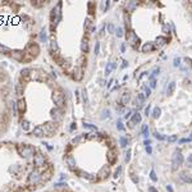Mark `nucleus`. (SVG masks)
Returning a JSON list of instances; mask_svg holds the SVG:
<instances>
[{"instance_id":"35","label":"nucleus","mask_w":192,"mask_h":192,"mask_svg":"<svg viewBox=\"0 0 192 192\" xmlns=\"http://www.w3.org/2000/svg\"><path fill=\"white\" fill-rule=\"evenodd\" d=\"M7 53H9V49L7 46H4V45L0 44V54H7Z\"/></svg>"},{"instance_id":"46","label":"nucleus","mask_w":192,"mask_h":192,"mask_svg":"<svg viewBox=\"0 0 192 192\" xmlns=\"http://www.w3.org/2000/svg\"><path fill=\"white\" fill-rule=\"evenodd\" d=\"M124 160H126V163H128V161L131 160V150H128V151H127V154H126V158H124Z\"/></svg>"},{"instance_id":"55","label":"nucleus","mask_w":192,"mask_h":192,"mask_svg":"<svg viewBox=\"0 0 192 192\" xmlns=\"http://www.w3.org/2000/svg\"><path fill=\"white\" fill-rule=\"evenodd\" d=\"M149 191H150V192H158V189H156L155 187H153V186L149 187Z\"/></svg>"},{"instance_id":"3","label":"nucleus","mask_w":192,"mask_h":192,"mask_svg":"<svg viewBox=\"0 0 192 192\" xmlns=\"http://www.w3.org/2000/svg\"><path fill=\"white\" fill-rule=\"evenodd\" d=\"M33 165L37 169H42L46 167V158L42 154H36L33 156Z\"/></svg>"},{"instance_id":"34","label":"nucleus","mask_w":192,"mask_h":192,"mask_svg":"<svg viewBox=\"0 0 192 192\" xmlns=\"http://www.w3.org/2000/svg\"><path fill=\"white\" fill-rule=\"evenodd\" d=\"M150 178H151V181H153V182H158V177H156V173H155L154 169H153L151 172H150Z\"/></svg>"},{"instance_id":"14","label":"nucleus","mask_w":192,"mask_h":192,"mask_svg":"<svg viewBox=\"0 0 192 192\" xmlns=\"http://www.w3.org/2000/svg\"><path fill=\"white\" fill-rule=\"evenodd\" d=\"M154 49H155V46H154L153 42H146L142 46V53H150V51H153Z\"/></svg>"},{"instance_id":"11","label":"nucleus","mask_w":192,"mask_h":192,"mask_svg":"<svg viewBox=\"0 0 192 192\" xmlns=\"http://www.w3.org/2000/svg\"><path fill=\"white\" fill-rule=\"evenodd\" d=\"M142 118H141V114L140 113H134L133 117H132V120L129 122V127H133L134 123H141Z\"/></svg>"},{"instance_id":"15","label":"nucleus","mask_w":192,"mask_h":192,"mask_svg":"<svg viewBox=\"0 0 192 192\" xmlns=\"http://www.w3.org/2000/svg\"><path fill=\"white\" fill-rule=\"evenodd\" d=\"M174 90H175V81H172L168 85V87H167V95L168 96L173 95L174 93Z\"/></svg>"},{"instance_id":"59","label":"nucleus","mask_w":192,"mask_h":192,"mask_svg":"<svg viewBox=\"0 0 192 192\" xmlns=\"http://www.w3.org/2000/svg\"><path fill=\"white\" fill-rule=\"evenodd\" d=\"M129 115H131V110H127V114L124 115V118L127 119V118H129Z\"/></svg>"},{"instance_id":"10","label":"nucleus","mask_w":192,"mask_h":192,"mask_svg":"<svg viewBox=\"0 0 192 192\" xmlns=\"http://www.w3.org/2000/svg\"><path fill=\"white\" fill-rule=\"evenodd\" d=\"M74 78H76V81H81L82 78H83V68H82V67H76V69H74Z\"/></svg>"},{"instance_id":"60","label":"nucleus","mask_w":192,"mask_h":192,"mask_svg":"<svg viewBox=\"0 0 192 192\" xmlns=\"http://www.w3.org/2000/svg\"><path fill=\"white\" fill-rule=\"evenodd\" d=\"M83 99H85V101L87 103V95H86V91H83Z\"/></svg>"},{"instance_id":"1","label":"nucleus","mask_w":192,"mask_h":192,"mask_svg":"<svg viewBox=\"0 0 192 192\" xmlns=\"http://www.w3.org/2000/svg\"><path fill=\"white\" fill-rule=\"evenodd\" d=\"M17 153L19 156L22 158H31V156H35V147L30 146V145H23V143H19L17 145Z\"/></svg>"},{"instance_id":"38","label":"nucleus","mask_w":192,"mask_h":192,"mask_svg":"<svg viewBox=\"0 0 192 192\" xmlns=\"http://www.w3.org/2000/svg\"><path fill=\"white\" fill-rule=\"evenodd\" d=\"M83 127H85V128H87V129H92V131H96V129H98V128H96L95 126L90 124V123H85V124H83Z\"/></svg>"},{"instance_id":"30","label":"nucleus","mask_w":192,"mask_h":192,"mask_svg":"<svg viewBox=\"0 0 192 192\" xmlns=\"http://www.w3.org/2000/svg\"><path fill=\"white\" fill-rule=\"evenodd\" d=\"M101 119H105V118H110V110L109 109H105V110L101 112Z\"/></svg>"},{"instance_id":"23","label":"nucleus","mask_w":192,"mask_h":192,"mask_svg":"<svg viewBox=\"0 0 192 192\" xmlns=\"http://www.w3.org/2000/svg\"><path fill=\"white\" fill-rule=\"evenodd\" d=\"M23 91H24V87L22 86V83H17L16 85V93L18 96H22L23 95Z\"/></svg>"},{"instance_id":"51","label":"nucleus","mask_w":192,"mask_h":192,"mask_svg":"<svg viewBox=\"0 0 192 192\" xmlns=\"http://www.w3.org/2000/svg\"><path fill=\"white\" fill-rule=\"evenodd\" d=\"M122 63H123V64H122V67H120V68H122V69H124V68H126V67H128V62H127V60H123Z\"/></svg>"},{"instance_id":"45","label":"nucleus","mask_w":192,"mask_h":192,"mask_svg":"<svg viewBox=\"0 0 192 192\" xmlns=\"http://www.w3.org/2000/svg\"><path fill=\"white\" fill-rule=\"evenodd\" d=\"M150 110H151V105H147V108H145V115H150L151 113H150Z\"/></svg>"},{"instance_id":"58","label":"nucleus","mask_w":192,"mask_h":192,"mask_svg":"<svg viewBox=\"0 0 192 192\" xmlns=\"http://www.w3.org/2000/svg\"><path fill=\"white\" fill-rule=\"evenodd\" d=\"M113 82H114V79H110V81H109V83H108V88H110V87H112V83H113Z\"/></svg>"},{"instance_id":"62","label":"nucleus","mask_w":192,"mask_h":192,"mask_svg":"<svg viewBox=\"0 0 192 192\" xmlns=\"http://www.w3.org/2000/svg\"><path fill=\"white\" fill-rule=\"evenodd\" d=\"M108 8H109V2H106V3H105V10H106Z\"/></svg>"},{"instance_id":"40","label":"nucleus","mask_w":192,"mask_h":192,"mask_svg":"<svg viewBox=\"0 0 192 192\" xmlns=\"http://www.w3.org/2000/svg\"><path fill=\"white\" fill-rule=\"evenodd\" d=\"M178 140V136L177 134H172L170 137H168V142H175Z\"/></svg>"},{"instance_id":"26","label":"nucleus","mask_w":192,"mask_h":192,"mask_svg":"<svg viewBox=\"0 0 192 192\" xmlns=\"http://www.w3.org/2000/svg\"><path fill=\"white\" fill-rule=\"evenodd\" d=\"M141 133H142L143 137H146V138L149 137V126H147V124H143V126H142V128H141Z\"/></svg>"},{"instance_id":"56","label":"nucleus","mask_w":192,"mask_h":192,"mask_svg":"<svg viewBox=\"0 0 192 192\" xmlns=\"http://www.w3.org/2000/svg\"><path fill=\"white\" fill-rule=\"evenodd\" d=\"M143 143H145V145H146V146H150V145H151V141H150V140H147V138H146V140H145V142H143Z\"/></svg>"},{"instance_id":"21","label":"nucleus","mask_w":192,"mask_h":192,"mask_svg":"<svg viewBox=\"0 0 192 192\" xmlns=\"http://www.w3.org/2000/svg\"><path fill=\"white\" fill-rule=\"evenodd\" d=\"M179 178H181V179H182L184 183H192V178H191L189 175H187L186 173H181Z\"/></svg>"},{"instance_id":"36","label":"nucleus","mask_w":192,"mask_h":192,"mask_svg":"<svg viewBox=\"0 0 192 192\" xmlns=\"http://www.w3.org/2000/svg\"><path fill=\"white\" fill-rule=\"evenodd\" d=\"M143 91H145V96H146V98H149V96L151 95V88L147 87V86H143Z\"/></svg>"},{"instance_id":"13","label":"nucleus","mask_w":192,"mask_h":192,"mask_svg":"<svg viewBox=\"0 0 192 192\" xmlns=\"http://www.w3.org/2000/svg\"><path fill=\"white\" fill-rule=\"evenodd\" d=\"M115 67H117V64L114 63V62H110V63H108V65H106V68H105V74L106 76H109L114 69H115Z\"/></svg>"},{"instance_id":"49","label":"nucleus","mask_w":192,"mask_h":192,"mask_svg":"<svg viewBox=\"0 0 192 192\" xmlns=\"http://www.w3.org/2000/svg\"><path fill=\"white\" fill-rule=\"evenodd\" d=\"M120 170H122V168H120V167H118V169H117V170H115V173H114V177H115V178H117V177H119Z\"/></svg>"},{"instance_id":"43","label":"nucleus","mask_w":192,"mask_h":192,"mask_svg":"<svg viewBox=\"0 0 192 192\" xmlns=\"http://www.w3.org/2000/svg\"><path fill=\"white\" fill-rule=\"evenodd\" d=\"M156 41H159V44H165V41H167V38L165 37H163V36H159L158 38H156Z\"/></svg>"},{"instance_id":"18","label":"nucleus","mask_w":192,"mask_h":192,"mask_svg":"<svg viewBox=\"0 0 192 192\" xmlns=\"http://www.w3.org/2000/svg\"><path fill=\"white\" fill-rule=\"evenodd\" d=\"M81 50L82 53H87L88 51V40L87 38H83L81 42Z\"/></svg>"},{"instance_id":"57","label":"nucleus","mask_w":192,"mask_h":192,"mask_svg":"<svg viewBox=\"0 0 192 192\" xmlns=\"http://www.w3.org/2000/svg\"><path fill=\"white\" fill-rule=\"evenodd\" d=\"M187 163H188V164H192V155H189V156H188V159H187Z\"/></svg>"},{"instance_id":"42","label":"nucleus","mask_w":192,"mask_h":192,"mask_svg":"<svg viewBox=\"0 0 192 192\" xmlns=\"http://www.w3.org/2000/svg\"><path fill=\"white\" fill-rule=\"evenodd\" d=\"M99 53H100V42H96L95 44V54L99 55Z\"/></svg>"},{"instance_id":"19","label":"nucleus","mask_w":192,"mask_h":192,"mask_svg":"<svg viewBox=\"0 0 192 192\" xmlns=\"http://www.w3.org/2000/svg\"><path fill=\"white\" fill-rule=\"evenodd\" d=\"M50 46H51V50L53 51H58L59 50L58 42H57V38L55 37H51V40H50Z\"/></svg>"},{"instance_id":"53","label":"nucleus","mask_w":192,"mask_h":192,"mask_svg":"<svg viewBox=\"0 0 192 192\" xmlns=\"http://www.w3.org/2000/svg\"><path fill=\"white\" fill-rule=\"evenodd\" d=\"M134 7H136V3H134V2H132V3H129V5H128V9H131V10H132Z\"/></svg>"},{"instance_id":"44","label":"nucleus","mask_w":192,"mask_h":192,"mask_svg":"<svg viewBox=\"0 0 192 192\" xmlns=\"http://www.w3.org/2000/svg\"><path fill=\"white\" fill-rule=\"evenodd\" d=\"M117 129H118V131H124V126H123L122 122H118V123H117Z\"/></svg>"},{"instance_id":"32","label":"nucleus","mask_w":192,"mask_h":192,"mask_svg":"<svg viewBox=\"0 0 192 192\" xmlns=\"http://www.w3.org/2000/svg\"><path fill=\"white\" fill-rule=\"evenodd\" d=\"M86 138V136H78L77 138H73V141H72V143H79V142H82Z\"/></svg>"},{"instance_id":"39","label":"nucleus","mask_w":192,"mask_h":192,"mask_svg":"<svg viewBox=\"0 0 192 192\" xmlns=\"http://www.w3.org/2000/svg\"><path fill=\"white\" fill-rule=\"evenodd\" d=\"M30 72H31V69H28V68H26V69H23L22 72H21V76L22 77H27L30 74Z\"/></svg>"},{"instance_id":"17","label":"nucleus","mask_w":192,"mask_h":192,"mask_svg":"<svg viewBox=\"0 0 192 192\" xmlns=\"http://www.w3.org/2000/svg\"><path fill=\"white\" fill-rule=\"evenodd\" d=\"M145 100H146V96H145V93H142V92L137 93V100H136V103L138 104V106H141V105L145 103Z\"/></svg>"},{"instance_id":"9","label":"nucleus","mask_w":192,"mask_h":192,"mask_svg":"<svg viewBox=\"0 0 192 192\" xmlns=\"http://www.w3.org/2000/svg\"><path fill=\"white\" fill-rule=\"evenodd\" d=\"M51 117H53V119L55 120V122H59L62 119V112H60V109H58V108L53 109V110H51Z\"/></svg>"},{"instance_id":"12","label":"nucleus","mask_w":192,"mask_h":192,"mask_svg":"<svg viewBox=\"0 0 192 192\" xmlns=\"http://www.w3.org/2000/svg\"><path fill=\"white\" fill-rule=\"evenodd\" d=\"M27 50L31 51V54H32V55H35V57H37V55H38V51H40L38 45H36V44H31V45H28Z\"/></svg>"},{"instance_id":"29","label":"nucleus","mask_w":192,"mask_h":192,"mask_svg":"<svg viewBox=\"0 0 192 192\" xmlns=\"http://www.w3.org/2000/svg\"><path fill=\"white\" fill-rule=\"evenodd\" d=\"M159 72H160V68H155V69L153 71V73L150 74V77H149V79L151 81V79H155V77L159 74Z\"/></svg>"},{"instance_id":"22","label":"nucleus","mask_w":192,"mask_h":192,"mask_svg":"<svg viewBox=\"0 0 192 192\" xmlns=\"http://www.w3.org/2000/svg\"><path fill=\"white\" fill-rule=\"evenodd\" d=\"M55 128H57V123H46L45 124V131L47 132H53Z\"/></svg>"},{"instance_id":"28","label":"nucleus","mask_w":192,"mask_h":192,"mask_svg":"<svg viewBox=\"0 0 192 192\" xmlns=\"http://www.w3.org/2000/svg\"><path fill=\"white\" fill-rule=\"evenodd\" d=\"M106 28H108V32L109 33H115V26L113 24V23H108V26H106Z\"/></svg>"},{"instance_id":"16","label":"nucleus","mask_w":192,"mask_h":192,"mask_svg":"<svg viewBox=\"0 0 192 192\" xmlns=\"http://www.w3.org/2000/svg\"><path fill=\"white\" fill-rule=\"evenodd\" d=\"M17 108H18V112H21V113H23L26 110V101H24V99H19L18 100Z\"/></svg>"},{"instance_id":"5","label":"nucleus","mask_w":192,"mask_h":192,"mask_svg":"<svg viewBox=\"0 0 192 192\" xmlns=\"http://www.w3.org/2000/svg\"><path fill=\"white\" fill-rule=\"evenodd\" d=\"M172 160H173V169H175L177 167H179L181 164L183 163V155H182V153L177 150V151L173 154Z\"/></svg>"},{"instance_id":"48","label":"nucleus","mask_w":192,"mask_h":192,"mask_svg":"<svg viewBox=\"0 0 192 192\" xmlns=\"http://www.w3.org/2000/svg\"><path fill=\"white\" fill-rule=\"evenodd\" d=\"M90 26H91V21L87 18V19L85 21V28H86V30H87V28H90Z\"/></svg>"},{"instance_id":"27","label":"nucleus","mask_w":192,"mask_h":192,"mask_svg":"<svg viewBox=\"0 0 192 192\" xmlns=\"http://www.w3.org/2000/svg\"><path fill=\"white\" fill-rule=\"evenodd\" d=\"M115 35H117V37H119V38H122L123 36H124V31H123L122 27H117V28H115Z\"/></svg>"},{"instance_id":"50","label":"nucleus","mask_w":192,"mask_h":192,"mask_svg":"<svg viewBox=\"0 0 192 192\" xmlns=\"http://www.w3.org/2000/svg\"><path fill=\"white\" fill-rule=\"evenodd\" d=\"M41 40H46V33H45V30H42V31H41Z\"/></svg>"},{"instance_id":"4","label":"nucleus","mask_w":192,"mask_h":192,"mask_svg":"<svg viewBox=\"0 0 192 192\" xmlns=\"http://www.w3.org/2000/svg\"><path fill=\"white\" fill-rule=\"evenodd\" d=\"M53 100H54V103H55V106H57L58 109L64 108V105H65V99H64L63 93H60V92H54Z\"/></svg>"},{"instance_id":"7","label":"nucleus","mask_w":192,"mask_h":192,"mask_svg":"<svg viewBox=\"0 0 192 192\" xmlns=\"http://www.w3.org/2000/svg\"><path fill=\"white\" fill-rule=\"evenodd\" d=\"M129 100H131V95H129L128 92H123V93L120 95V98H119V104H120L122 106H126V105L129 103Z\"/></svg>"},{"instance_id":"25","label":"nucleus","mask_w":192,"mask_h":192,"mask_svg":"<svg viewBox=\"0 0 192 192\" xmlns=\"http://www.w3.org/2000/svg\"><path fill=\"white\" fill-rule=\"evenodd\" d=\"M23 54H24V53H22V51H13L12 57L14 58V59H17V60H22V58H23Z\"/></svg>"},{"instance_id":"63","label":"nucleus","mask_w":192,"mask_h":192,"mask_svg":"<svg viewBox=\"0 0 192 192\" xmlns=\"http://www.w3.org/2000/svg\"><path fill=\"white\" fill-rule=\"evenodd\" d=\"M189 168H191V169H192V164H189Z\"/></svg>"},{"instance_id":"37","label":"nucleus","mask_w":192,"mask_h":192,"mask_svg":"<svg viewBox=\"0 0 192 192\" xmlns=\"http://www.w3.org/2000/svg\"><path fill=\"white\" fill-rule=\"evenodd\" d=\"M22 128H23L24 131H28V128H30V123L27 122V120H23V122H22Z\"/></svg>"},{"instance_id":"33","label":"nucleus","mask_w":192,"mask_h":192,"mask_svg":"<svg viewBox=\"0 0 192 192\" xmlns=\"http://www.w3.org/2000/svg\"><path fill=\"white\" fill-rule=\"evenodd\" d=\"M108 174H109V170H108L106 168H103V169L100 170V173H99V175H100L101 178H105V177H108Z\"/></svg>"},{"instance_id":"54","label":"nucleus","mask_w":192,"mask_h":192,"mask_svg":"<svg viewBox=\"0 0 192 192\" xmlns=\"http://www.w3.org/2000/svg\"><path fill=\"white\" fill-rule=\"evenodd\" d=\"M120 51H122V53H124V51H126V45H124V42H123V44L120 45Z\"/></svg>"},{"instance_id":"2","label":"nucleus","mask_w":192,"mask_h":192,"mask_svg":"<svg viewBox=\"0 0 192 192\" xmlns=\"http://www.w3.org/2000/svg\"><path fill=\"white\" fill-rule=\"evenodd\" d=\"M62 3H58V5L55 8H53L51 13H50V21H51V30H54V27H57V24L59 23L60 18H62Z\"/></svg>"},{"instance_id":"20","label":"nucleus","mask_w":192,"mask_h":192,"mask_svg":"<svg viewBox=\"0 0 192 192\" xmlns=\"http://www.w3.org/2000/svg\"><path fill=\"white\" fill-rule=\"evenodd\" d=\"M151 115H153V118H154V119H158V118H159V117L161 115V109H160L159 106L154 108V110H153Z\"/></svg>"},{"instance_id":"41","label":"nucleus","mask_w":192,"mask_h":192,"mask_svg":"<svg viewBox=\"0 0 192 192\" xmlns=\"http://www.w3.org/2000/svg\"><path fill=\"white\" fill-rule=\"evenodd\" d=\"M173 65L174 67H179L181 65V58H174V60H173Z\"/></svg>"},{"instance_id":"31","label":"nucleus","mask_w":192,"mask_h":192,"mask_svg":"<svg viewBox=\"0 0 192 192\" xmlns=\"http://www.w3.org/2000/svg\"><path fill=\"white\" fill-rule=\"evenodd\" d=\"M154 136H155V138H156V140H159V141H164V140L167 138L165 136H163V134H161V133H159V132H155V133H154Z\"/></svg>"},{"instance_id":"52","label":"nucleus","mask_w":192,"mask_h":192,"mask_svg":"<svg viewBox=\"0 0 192 192\" xmlns=\"http://www.w3.org/2000/svg\"><path fill=\"white\" fill-rule=\"evenodd\" d=\"M146 153H147V154H151V153H153L151 146H146Z\"/></svg>"},{"instance_id":"24","label":"nucleus","mask_w":192,"mask_h":192,"mask_svg":"<svg viewBox=\"0 0 192 192\" xmlns=\"http://www.w3.org/2000/svg\"><path fill=\"white\" fill-rule=\"evenodd\" d=\"M119 142H120V146H122V147H127V146H128V143H129V140L127 138V137L122 136L120 138H119Z\"/></svg>"},{"instance_id":"47","label":"nucleus","mask_w":192,"mask_h":192,"mask_svg":"<svg viewBox=\"0 0 192 192\" xmlns=\"http://www.w3.org/2000/svg\"><path fill=\"white\" fill-rule=\"evenodd\" d=\"M156 87V79H151L150 81V88H155Z\"/></svg>"},{"instance_id":"6","label":"nucleus","mask_w":192,"mask_h":192,"mask_svg":"<svg viewBox=\"0 0 192 192\" xmlns=\"http://www.w3.org/2000/svg\"><path fill=\"white\" fill-rule=\"evenodd\" d=\"M106 159H108L109 164H114V163L117 161V153H115V150H114V149H110V150L108 151V154H106Z\"/></svg>"},{"instance_id":"61","label":"nucleus","mask_w":192,"mask_h":192,"mask_svg":"<svg viewBox=\"0 0 192 192\" xmlns=\"http://www.w3.org/2000/svg\"><path fill=\"white\" fill-rule=\"evenodd\" d=\"M167 189H168L169 192H173V188H172L170 186H167Z\"/></svg>"},{"instance_id":"8","label":"nucleus","mask_w":192,"mask_h":192,"mask_svg":"<svg viewBox=\"0 0 192 192\" xmlns=\"http://www.w3.org/2000/svg\"><path fill=\"white\" fill-rule=\"evenodd\" d=\"M45 133H46L45 128H44V127H41V126L35 127L33 131H32V136H35V137H44Z\"/></svg>"}]
</instances>
